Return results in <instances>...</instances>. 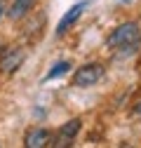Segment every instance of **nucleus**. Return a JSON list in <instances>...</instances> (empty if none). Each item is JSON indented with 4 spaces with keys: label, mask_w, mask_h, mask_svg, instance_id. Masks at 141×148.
I'll return each instance as SVG.
<instances>
[{
    "label": "nucleus",
    "mask_w": 141,
    "mask_h": 148,
    "mask_svg": "<svg viewBox=\"0 0 141 148\" xmlns=\"http://www.w3.org/2000/svg\"><path fill=\"white\" fill-rule=\"evenodd\" d=\"M26 59V52L21 47H12V49H5L3 54H0V71L3 73H14L16 68H19Z\"/></svg>",
    "instance_id": "7ed1b4c3"
},
{
    "label": "nucleus",
    "mask_w": 141,
    "mask_h": 148,
    "mask_svg": "<svg viewBox=\"0 0 141 148\" xmlns=\"http://www.w3.org/2000/svg\"><path fill=\"white\" fill-rule=\"evenodd\" d=\"M70 71V61H59V64H54L52 66V71L45 75V80H54V78H61V75H66V73Z\"/></svg>",
    "instance_id": "6e6552de"
},
{
    "label": "nucleus",
    "mask_w": 141,
    "mask_h": 148,
    "mask_svg": "<svg viewBox=\"0 0 141 148\" xmlns=\"http://www.w3.org/2000/svg\"><path fill=\"white\" fill-rule=\"evenodd\" d=\"M5 12H7V10H5V3H3V0H0V19H3V16H5Z\"/></svg>",
    "instance_id": "1a4fd4ad"
},
{
    "label": "nucleus",
    "mask_w": 141,
    "mask_h": 148,
    "mask_svg": "<svg viewBox=\"0 0 141 148\" xmlns=\"http://www.w3.org/2000/svg\"><path fill=\"white\" fill-rule=\"evenodd\" d=\"M103 66L101 64H85L73 73V87H92L101 80Z\"/></svg>",
    "instance_id": "f03ea898"
},
{
    "label": "nucleus",
    "mask_w": 141,
    "mask_h": 148,
    "mask_svg": "<svg viewBox=\"0 0 141 148\" xmlns=\"http://www.w3.org/2000/svg\"><path fill=\"white\" fill-rule=\"evenodd\" d=\"M141 42V26L139 21H125L118 28H113L106 38L108 47H134Z\"/></svg>",
    "instance_id": "f257e3e1"
},
{
    "label": "nucleus",
    "mask_w": 141,
    "mask_h": 148,
    "mask_svg": "<svg viewBox=\"0 0 141 148\" xmlns=\"http://www.w3.org/2000/svg\"><path fill=\"white\" fill-rule=\"evenodd\" d=\"M134 113H136V115H141V101L136 103V108H134Z\"/></svg>",
    "instance_id": "9b49d317"
},
{
    "label": "nucleus",
    "mask_w": 141,
    "mask_h": 148,
    "mask_svg": "<svg viewBox=\"0 0 141 148\" xmlns=\"http://www.w3.org/2000/svg\"><path fill=\"white\" fill-rule=\"evenodd\" d=\"M33 3H35V0H12V5H10V10H7V16H10L12 21L24 19V16L33 10Z\"/></svg>",
    "instance_id": "423d86ee"
},
{
    "label": "nucleus",
    "mask_w": 141,
    "mask_h": 148,
    "mask_svg": "<svg viewBox=\"0 0 141 148\" xmlns=\"http://www.w3.org/2000/svg\"><path fill=\"white\" fill-rule=\"evenodd\" d=\"M5 49H7V47H5V40H3V38H0V54H3Z\"/></svg>",
    "instance_id": "9d476101"
},
{
    "label": "nucleus",
    "mask_w": 141,
    "mask_h": 148,
    "mask_svg": "<svg viewBox=\"0 0 141 148\" xmlns=\"http://www.w3.org/2000/svg\"><path fill=\"white\" fill-rule=\"evenodd\" d=\"M80 127H82V120L80 118H73V120H68L61 129H59V136H61V141H70V139H75V134L80 132ZM54 143V146H64V143Z\"/></svg>",
    "instance_id": "0eeeda50"
},
{
    "label": "nucleus",
    "mask_w": 141,
    "mask_h": 148,
    "mask_svg": "<svg viewBox=\"0 0 141 148\" xmlns=\"http://www.w3.org/2000/svg\"><path fill=\"white\" fill-rule=\"evenodd\" d=\"M24 146L26 148H45V146H49V132H47L45 127L28 129L26 136H24Z\"/></svg>",
    "instance_id": "39448f33"
},
{
    "label": "nucleus",
    "mask_w": 141,
    "mask_h": 148,
    "mask_svg": "<svg viewBox=\"0 0 141 148\" xmlns=\"http://www.w3.org/2000/svg\"><path fill=\"white\" fill-rule=\"evenodd\" d=\"M85 10H87V3H78V5H73V7H70V10L61 16V21H59V26H57V35H59V38L68 33V28H70V26H73V24L80 19V16H82Z\"/></svg>",
    "instance_id": "20e7f679"
}]
</instances>
